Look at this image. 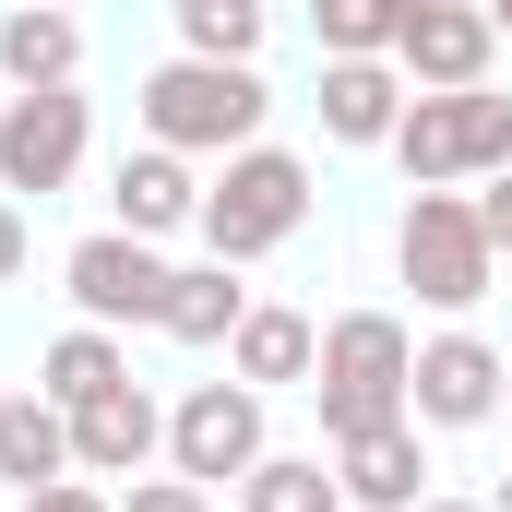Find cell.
Wrapping results in <instances>:
<instances>
[{"instance_id":"4","label":"cell","mask_w":512,"mask_h":512,"mask_svg":"<svg viewBox=\"0 0 512 512\" xmlns=\"http://www.w3.org/2000/svg\"><path fill=\"white\" fill-rule=\"evenodd\" d=\"M405 179L417 191H453V179H512V96H405V131H393Z\"/></svg>"},{"instance_id":"9","label":"cell","mask_w":512,"mask_h":512,"mask_svg":"<svg viewBox=\"0 0 512 512\" xmlns=\"http://www.w3.org/2000/svg\"><path fill=\"white\" fill-rule=\"evenodd\" d=\"M84 167V96H0V191H72Z\"/></svg>"},{"instance_id":"30","label":"cell","mask_w":512,"mask_h":512,"mask_svg":"<svg viewBox=\"0 0 512 512\" xmlns=\"http://www.w3.org/2000/svg\"><path fill=\"white\" fill-rule=\"evenodd\" d=\"M501 405H512V393H501Z\"/></svg>"},{"instance_id":"3","label":"cell","mask_w":512,"mask_h":512,"mask_svg":"<svg viewBox=\"0 0 512 512\" xmlns=\"http://www.w3.org/2000/svg\"><path fill=\"white\" fill-rule=\"evenodd\" d=\"M310 227V167L298 155H274V143H251V155H227V179L203 191V239H215V262L239 274V262L286 251Z\"/></svg>"},{"instance_id":"2","label":"cell","mask_w":512,"mask_h":512,"mask_svg":"<svg viewBox=\"0 0 512 512\" xmlns=\"http://www.w3.org/2000/svg\"><path fill=\"white\" fill-rule=\"evenodd\" d=\"M262 72H215V60H167L155 84H143V131L167 143V155H251L262 143Z\"/></svg>"},{"instance_id":"15","label":"cell","mask_w":512,"mask_h":512,"mask_svg":"<svg viewBox=\"0 0 512 512\" xmlns=\"http://www.w3.org/2000/svg\"><path fill=\"white\" fill-rule=\"evenodd\" d=\"M239 322H251V286H239L227 262H191V274H167V310H155V334H179V346H239Z\"/></svg>"},{"instance_id":"1","label":"cell","mask_w":512,"mask_h":512,"mask_svg":"<svg viewBox=\"0 0 512 512\" xmlns=\"http://www.w3.org/2000/svg\"><path fill=\"white\" fill-rule=\"evenodd\" d=\"M405 382H417V334L393 310H346L322 334V429L334 441H370V429H405Z\"/></svg>"},{"instance_id":"29","label":"cell","mask_w":512,"mask_h":512,"mask_svg":"<svg viewBox=\"0 0 512 512\" xmlns=\"http://www.w3.org/2000/svg\"><path fill=\"white\" fill-rule=\"evenodd\" d=\"M489 512H512V477H501V501H489Z\"/></svg>"},{"instance_id":"12","label":"cell","mask_w":512,"mask_h":512,"mask_svg":"<svg viewBox=\"0 0 512 512\" xmlns=\"http://www.w3.org/2000/svg\"><path fill=\"white\" fill-rule=\"evenodd\" d=\"M334 489H346V512H417L429 501L417 417H405V429H370V441H334Z\"/></svg>"},{"instance_id":"26","label":"cell","mask_w":512,"mask_h":512,"mask_svg":"<svg viewBox=\"0 0 512 512\" xmlns=\"http://www.w3.org/2000/svg\"><path fill=\"white\" fill-rule=\"evenodd\" d=\"M24 274V203H0V286Z\"/></svg>"},{"instance_id":"21","label":"cell","mask_w":512,"mask_h":512,"mask_svg":"<svg viewBox=\"0 0 512 512\" xmlns=\"http://www.w3.org/2000/svg\"><path fill=\"white\" fill-rule=\"evenodd\" d=\"M251 48H262V0H179V60L251 72Z\"/></svg>"},{"instance_id":"7","label":"cell","mask_w":512,"mask_h":512,"mask_svg":"<svg viewBox=\"0 0 512 512\" xmlns=\"http://www.w3.org/2000/svg\"><path fill=\"white\" fill-rule=\"evenodd\" d=\"M489 48H501V24H489V12H465V0H405L393 60H405V84H417V96H477V84H489Z\"/></svg>"},{"instance_id":"14","label":"cell","mask_w":512,"mask_h":512,"mask_svg":"<svg viewBox=\"0 0 512 512\" xmlns=\"http://www.w3.org/2000/svg\"><path fill=\"white\" fill-rule=\"evenodd\" d=\"M0 477H12L24 501L72 477V417H60L48 393H0Z\"/></svg>"},{"instance_id":"22","label":"cell","mask_w":512,"mask_h":512,"mask_svg":"<svg viewBox=\"0 0 512 512\" xmlns=\"http://www.w3.org/2000/svg\"><path fill=\"white\" fill-rule=\"evenodd\" d=\"M405 36V0H322V48L334 60H382Z\"/></svg>"},{"instance_id":"19","label":"cell","mask_w":512,"mask_h":512,"mask_svg":"<svg viewBox=\"0 0 512 512\" xmlns=\"http://www.w3.org/2000/svg\"><path fill=\"white\" fill-rule=\"evenodd\" d=\"M227 358H239V382H251V393H262V382H310V370H322V334H310L298 310H251Z\"/></svg>"},{"instance_id":"28","label":"cell","mask_w":512,"mask_h":512,"mask_svg":"<svg viewBox=\"0 0 512 512\" xmlns=\"http://www.w3.org/2000/svg\"><path fill=\"white\" fill-rule=\"evenodd\" d=\"M489 24H501V36H512V0H501V12H489Z\"/></svg>"},{"instance_id":"8","label":"cell","mask_w":512,"mask_h":512,"mask_svg":"<svg viewBox=\"0 0 512 512\" xmlns=\"http://www.w3.org/2000/svg\"><path fill=\"white\" fill-rule=\"evenodd\" d=\"M60 274H72L84 334H120V322H155V310H167V262L143 251V239H120V227H96V239L60 262Z\"/></svg>"},{"instance_id":"23","label":"cell","mask_w":512,"mask_h":512,"mask_svg":"<svg viewBox=\"0 0 512 512\" xmlns=\"http://www.w3.org/2000/svg\"><path fill=\"white\" fill-rule=\"evenodd\" d=\"M120 512H215V501H203V489H191V477H143V489H131Z\"/></svg>"},{"instance_id":"16","label":"cell","mask_w":512,"mask_h":512,"mask_svg":"<svg viewBox=\"0 0 512 512\" xmlns=\"http://www.w3.org/2000/svg\"><path fill=\"white\" fill-rule=\"evenodd\" d=\"M0 72H12V96H72L84 24H72V12H12V24H0Z\"/></svg>"},{"instance_id":"20","label":"cell","mask_w":512,"mask_h":512,"mask_svg":"<svg viewBox=\"0 0 512 512\" xmlns=\"http://www.w3.org/2000/svg\"><path fill=\"white\" fill-rule=\"evenodd\" d=\"M239 512H346V489H334L322 453H262L239 477Z\"/></svg>"},{"instance_id":"25","label":"cell","mask_w":512,"mask_h":512,"mask_svg":"<svg viewBox=\"0 0 512 512\" xmlns=\"http://www.w3.org/2000/svg\"><path fill=\"white\" fill-rule=\"evenodd\" d=\"M24 512H120V501H96L84 477H60V489H36V501H24Z\"/></svg>"},{"instance_id":"24","label":"cell","mask_w":512,"mask_h":512,"mask_svg":"<svg viewBox=\"0 0 512 512\" xmlns=\"http://www.w3.org/2000/svg\"><path fill=\"white\" fill-rule=\"evenodd\" d=\"M477 227H489V262H512V179L477 191Z\"/></svg>"},{"instance_id":"11","label":"cell","mask_w":512,"mask_h":512,"mask_svg":"<svg viewBox=\"0 0 512 512\" xmlns=\"http://www.w3.org/2000/svg\"><path fill=\"white\" fill-rule=\"evenodd\" d=\"M155 441H167V417H155V393H143V382L96 393V405L72 417V465H84V477H131V489H143Z\"/></svg>"},{"instance_id":"18","label":"cell","mask_w":512,"mask_h":512,"mask_svg":"<svg viewBox=\"0 0 512 512\" xmlns=\"http://www.w3.org/2000/svg\"><path fill=\"white\" fill-rule=\"evenodd\" d=\"M131 382V358H120V334H84V322H72V334H60V346H48V358H36V393H48V405H60V417H84V405H96V393H120Z\"/></svg>"},{"instance_id":"27","label":"cell","mask_w":512,"mask_h":512,"mask_svg":"<svg viewBox=\"0 0 512 512\" xmlns=\"http://www.w3.org/2000/svg\"><path fill=\"white\" fill-rule=\"evenodd\" d=\"M417 512H489V501H417Z\"/></svg>"},{"instance_id":"17","label":"cell","mask_w":512,"mask_h":512,"mask_svg":"<svg viewBox=\"0 0 512 512\" xmlns=\"http://www.w3.org/2000/svg\"><path fill=\"white\" fill-rule=\"evenodd\" d=\"M322 131L334 143H393L405 131V84L382 60H322Z\"/></svg>"},{"instance_id":"6","label":"cell","mask_w":512,"mask_h":512,"mask_svg":"<svg viewBox=\"0 0 512 512\" xmlns=\"http://www.w3.org/2000/svg\"><path fill=\"white\" fill-rule=\"evenodd\" d=\"M167 465H179L191 489L251 477V465H262V393H251V382H191V393H179V417H167Z\"/></svg>"},{"instance_id":"13","label":"cell","mask_w":512,"mask_h":512,"mask_svg":"<svg viewBox=\"0 0 512 512\" xmlns=\"http://www.w3.org/2000/svg\"><path fill=\"white\" fill-rule=\"evenodd\" d=\"M108 203H120V239H167V227H203V179L167 155V143H143V155H120V179H108Z\"/></svg>"},{"instance_id":"10","label":"cell","mask_w":512,"mask_h":512,"mask_svg":"<svg viewBox=\"0 0 512 512\" xmlns=\"http://www.w3.org/2000/svg\"><path fill=\"white\" fill-rule=\"evenodd\" d=\"M512 370L477 346V334H429L417 346V382H405V417L417 429H477V417H501Z\"/></svg>"},{"instance_id":"5","label":"cell","mask_w":512,"mask_h":512,"mask_svg":"<svg viewBox=\"0 0 512 512\" xmlns=\"http://www.w3.org/2000/svg\"><path fill=\"white\" fill-rule=\"evenodd\" d=\"M393 262H405V286L429 298V310H477L489 298V227H477V203L465 191H417L405 203V239H393Z\"/></svg>"}]
</instances>
